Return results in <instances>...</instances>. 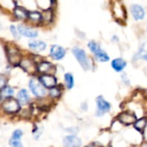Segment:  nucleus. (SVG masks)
Instances as JSON below:
<instances>
[{
	"label": "nucleus",
	"mask_w": 147,
	"mask_h": 147,
	"mask_svg": "<svg viewBox=\"0 0 147 147\" xmlns=\"http://www.w3.org/2000/svg\"><path fill=\"white\" fill-rule=\"evenodd\" d=\"M1 96L8 99V98H11L12 96L14 95V89L9 87V86H5L3 89H2L1 90Z\"/></svg>",
	"instance_id": "obj_21"
},
{
	"label": "nucleus",
	"mask_w": 147,
	"mask_h": 147,
	"mask_svg": "<svg viewBox=\"0 0 147 147\" xmlns=\"http://www.w3.org/2000/svg\"><path fill=\"white\" fill-rule=\"evenodd\" d=\"M50 55L55 60L62 59L65 55V49L59 45H53L50 48Z\"/></svg>",
	"instance_id": "obj_8"
},
{
	"label": "nucleus",
	"mask_w": 147,
	"mask_h": 147,
	"mask_svg": "<svg viewBox=\"0 0 147 147\" xmlns=\"http://www.w3.org/2000/svg\"><path fill=\"white\" fill-rule=\"evenodd\" d=\"M9 146L11 147H23L21 141H19V140H14L12 139L9 140Z\"/></svg>",
	"instance_id": "obj_29"
},
{
	"label": "nucleus",
	"mask_w": 147,
	"mask_h": 147,
	"mask_svg": "<svg viewBox=\"0 0 147 147\" xmlns=\"http://www.w3.org/2000/svg\"><path fill=\"white\" fill-rule=\"evenodd\" d=\"M146 147H147V144H146Z\"/></svg>",
	"instance_id": "obj_34"
},
{
	"label": "nucleus",
	"mask_w": 147,
	"mask_h": 147,
	"mask_svg": "<svg viewBox=\"0 0 147 147\" xmlns=\"http://www.w3.org/2000/svg\"><path fill=\"white\" fill-rule=\"evenodd\" d=\"M142 58H143V59H144L145 60H146V61H147V53H145L144 55H142Z\"/></svg>",
	"instance_id": "obj_32"
},
{
	"label": "nucleus",
	"mask_w": 147,
	"mask_h": 147,
	"mask_svg": "<svg viewBox=\"0 0 147 147\" xmlns=\"http://www.w3.org/2000/svg\"><path fill=\"white\" fill-rule=\"evenodd\" d=\"M85 147H101L98 144H90L89 146H85Z\"/></svg>",
	"instance_id": "obj_31"
},
{
	"label": "nucleus",
	"mask_w": 147,
	"mask_h": 147,
	"mask_svg": "<svg viewBox=\"0 0 147 147\" xmlns=\"http://www.w3.org/2000/svg\"><path fill=\"white\" fill-rule=\"evenodd\" d=\"M0 100H1V94H0Z\"/></svg>",
	"instance_id": "obj_33"
},
{
	"label": "nucleus",
	"mask_w": 147,
	"mask_h": 147,
	"mask_svg": "<svg viewBox=\"0 0 147 147\" xmlns=\"http://www.w3.org/2000/svg\"><path fill=\"white\" fill-rule=\"evenodd\" d=\"M39 82L43 85L45 88L53 89L57 85V79L52 74H42L39 78Z\"/></svg>",
	"instance_id": "obj_6"
},
{
	"label": "nucleus",
	"mask_w": 147,
	"mask_h": 147,
	"mask_svg": "<svg viewBox=\"0 0 147 147\" xmlns=\"http://www.w3.org/2000/svg\"><path fill=\"white\" fill-rule=\"evenodd\" d=\"M6 82H7L6 78L3 75L0 74V90L3 89L6 86Z\"/></svg>",
	"instance_id": "obj_30"
},
{
	"label": "nucleus",
	"mask_w": 147,
	"mask_h": 147,
	"mask_svg": "<svg viewBox=\"0 0 147 147\" xmlns=\"http://www.w3.org/2000/svg\"><path fill=\"white\" fill-rule=\"evenodd\" d=\"M28 86H29L31 92L38 98H41L45 96L47 94L45 87H43V85L40 82H37L35 79H31L29 81Z\"/></svg>",
	"instance_id": "obj_4"
},
{
	"label": "nucleus",
	"mask_w": 147,
	"mask_h": 147,
	"mask_svg": "<svg viewBox=\"0 0 147 147\" xmlns=\"http://www.w3.org/2000/svg\"><path fill=\"white\" fill-rule=\"evenodd\" d=\"M95 56H96V59L100 62H107L109 60V56L102 49H100L96 53H95Z\"/></svg>",
	"instance_id": "obj_18"
},
{
	"label": "nucleus",
	"mask_w": 147,
	"mask_h": 147,
	"mask_svg": "<svg viewBox=\"0 0 147 147\" xmlns=\"http://www.w3.org/2000/svg\"><path fill=\"white\" fill-rule=\"evenodd\" d=\"M21 66L25 70L27 71L28 72H33L34 71V62L30 61V60H23L21 64Z\"/></svg>",
	"instance_id": "obj_22"
},
{
	"label": "nucleus",
	"mask_w": 147,
	"mask_h": 147,
	"mask_svg": "<svg viewBox=\"0 0 147 147\" xmlns=\"http://www.w3.org/2000/svg\"><path fill=\"white\" fill-rule=\"evenodd\" d=\"M10 32H11V34H12V35H13V37L15 38V39H16V40H18L19 38H20V33H19V31H18V29H17V28H16L14 25H11L10 26Z\"/></svg>",
	"instance_id": "obj_28"
},
{
	"label": "nucleus",
	"mask_w": 147,
	"mask_h": 147,
	"mask_svg": "<svg viewBox=\"0 0 147 147\" xmlns=\"http://www.w3.org/2000/svg\"><path fill=\"white\" fill-rule=\"evenodd\" d=\"M113 12H114L115 16L116 18L120 19V20L124 19L125 16H126L124 9H123V7H122L121 4H119V3H115V6L114 7Z\"/></svg>",
	"instance_id": "obj_17"
},
{
	"label": "nucleus",
	"mask_w": 147,
	"mask_h": 147,
	"mask_svg": "<svg viewBox=\"0 0 147 147\" xmlns=\"http://www.w3.org/2000/svg\"><path fill=\"white\" fill-rule=\"evenodd\" d=\"M88 47H89V49H90L94 54L96 53L100 49H102L101 47H100V45H99L97 42L94 41V40H90V41L88 43Z\"/></svg>",
	"instance_id": "obj_25"
},
{
	"label": "nucleus",
	"mask_w": 147,
	"mask_h": 147,
	"mask_svg": "<svg viewBox=\"0 0 147 147\" xmlns=\"http://www.w3.org/2000/svg\"><path fill=\"white\" fill-rule=\"evenodd\" d=\"M22 130H20V129H16V130H15L14 132H13V134H12V140H19L20 141V140L22 139Z\"/></svg>",
	"instance_id": "obj_27"
},
{
	"label": "nucleus",
	"mask_w": 147,
	"mask_h": 147,
	"mask_svg": "<svg viewBox=\"0 0 147 147\" xmlns=\"http://www.w3.org/2000/svg\"><path fill=\"white\" fill-rule=\"evenodd\" d=\"M131 13L134 20H142L145 17V9L140 4H133L131 6Z\"/></svg>",
	"instance_id": "obj_11"
},
{
	"label": "nucleus",
	"mask_w": 147,
	"mask_h": 147,
	"mask_svg": "<svg viewBox=\"0 0 147 147\" xmlns=\"http://www.w3.org/2000/svg\"><path fill=\"white\" fill-rule=\"evenodd\" d=\"M96 102V116H102L106 113L109 112L111 109V105L102 96H97Z\"/></svg>",
	"instance_id": "obj_3"
},
{
	"label": "nucleus",
	"mask_w": 147,
	"mask_h": 147,
	"mask_svg": "<svg viewBox=\"0 0 147 147\" xmlns=\"http://www.w3.org/2000/svg\"><path fill=\"white\" fill-rule=\"evenodd\" d=\"M146 125L147 118H146V117H143V118H141V119H140V120H137V121L134 124V128L137 129L138 131H140V132L143 131V130L146 128Z\"/></svg>",
	"instance_id": "obj_19"
},
{
	"label": "nucleus",
	"mask_w": 147,
	"mask_h": 147,
	"mask_svg": "<svg viewBox=\"0 0 147 147\" xmlns=\"http://www.w3.org/2000/svg\"><path fill=\"white\" fill-rule=\"evenodd\" d=\"M53 11L51 9H47L46 10H44L41 13V17H42V21L46 22H50L53 20Z\"/></svg>",
	"instance_id": "obj_24"
},
{
	"label": "nucleus",
	"mask_w": 147,
	"mask_h": 147,
	"mask_svg": "<svg viewBox=\"0 0 147 147\" xmlns=\"http://www.w3.org/2000/svg\"><path fill=\"white\" fill-rule=\"evenodd\" d=\"M3 110L6 112V113H9V114H15V113H17L20 109H21V105L19 104L18 101L14 99V98H8L6 99L3 105H2Z\"/></svg>",
	"instance_id": "obj_5"
},
{
	"label": "nucleus",
	"mask_w": 147,
	"mask_h": 147,
	"mask_svg": "<svg viewBox=\"0 0 147 147\" xmlns=\"http://www.w3.org/2000/svg\"><path fill=\"white\" fill-rule=\"evenodd\" d=\"M64 79H65V83L66 88L68 90L72 89L73 86H74V78L72 76V74H71V73H65V77H64Z\"/></svg>",
	"instance_id": "obj_20"
},
{
	"label": "nucleus",
	"mask_w": 147,
	"mask_h": 147,
	"mask_svg": "<svg viewBox=\"0 0 147 147\" xmlns=\"http://www.w3.org/2000/svg\"><path fill=\"white\" fill-rule=\"evenodd\" d=\"M16 100L18 101L20 105H26L30 101V96L28 93V91L24 89L21 90L17 93V97Z\"/></svg>",
	"instance_id": "obj_14"
},
{
	"label": "nucleus",
	"mask_w": 147,
	"mask_h": 147,
	"mask_svg": "<svg viewBox=\"0 0 147 147\" xmlns=\"http://www.w3.org/2000/svg\"><path fill=\"white\" fill-rule=\"evenodd\" d=\"M49 95L53 98H58L61 95V90L59 88H58V87H54V88H53V89L50 90Z\"/></svg>",
	"instance_id": "obj_26"
},
{
	"label": "nucleus",
	"mask_w": 147,
	"mask_h": 147,
	"mask_svg": "<svg viewBox=\"0 0 147 147\" xmlns=\"http://www.w3.org/2000/svg\"><path fill=\"white\" fill-rule=\"evenodd\" d=\"M53 68V64L48 61H41L37 66L38 71L43 74H47Z\"/></svg>",
	"instance_id": "obj_15"
},
{
	"label": "nucleus",
	"mask_w": 147,
	"mask_h": 147,
	"mask_svg": "<svg viewBox=\"0 0 147 147\" xmlns=\"http://www.w3.org/2000/svg\"><path fill=\"white\" fill-rule=\"evenodd\" d=\"M82 140L75 135H68L63 140L64 147H80Z\"/></svg>",
	"instance_id": "obj_10"
},
{
	"label": "nucleus",
	"mask_w": 147,
	"mask_h": 147,
	"mask_svg": "<svg viewBox=\"0 0 147 147\" xmlns=\"http://www.w3.org/2000/svg\"><path fill=\"white\" fill-rule=\"evenodd\" d=\"M28 17L33 21V22H41L42 20V17H41V13L38 12V11H29L28 12Z\"/></svg>",
	"instance_id": "obj_23"
},
{
	"label": "nucleus",
	"mask_w": 147,
	"mask_h": 147,
	"mask_svg": "<svg viewBox=\"0 0 147 147\" xmlns=\"http://www.w3.org/2000/svg\"><path fill=\"white\" fill-rule=\"evenodd\" d=\"M72 53L84 71H87L90 68V62L84 50L79 47H74L72 49Z\"/></svg>",
	"instance_id": "obj_1"
},
{
	"label": "nucleus",
	"mask_w": 147,
	"mask_h": 147,
	"mask_svg": "<svg viewBox=\"0 0 147 147\" xmlns=\"http://www.w3.org/2000/svg\"><path fill=\"white\" fill-rule=\"evenodd\" d=\"M118 120L123 125H134L137 121V117L134 113L131 112H123L118 116Z\"/></svg>",
	"instance_id": "obj_7"
},
{
	"label": "nucleus",
	"mask_w": 147,
	"mask_h": 147,
	"mask_svg": "<svg viewBox=\"0 0 147 147\" xmlns=\"http://www.w3.org/2000/svg\"><path fill=\"white\" fill-rule=\"evenodd\" d=\"M127 61L121 58H117L115 59L112 62H111V66L112 68L117 71V72H121L127 66Z\"/></svg>",
	"instance_id": "obj_13"
},
{
	"label": "nucleus",
	"mask_w": 147,
	"mask_h": 147,
	"mask_svg": "<svg viewBox=\"0 0 147 147\" xmlns=\"http://www.w3.org/2000/svg\"><path fill=\"white\" fill-rule=\"evenodd\" d=\"M28 47L36 53H40L47 48V44L42 40H33L28 42Z\"/></svg>",
	"instance_id": "obj_12"
},
{
	"label": "nucleus",
	"mask_w": 147,
	"mask_h": 147,
	"mask_svg": "<svg viewBox=\"0 0 147 147\" xmlns=\"http://www.w3.org/2000/svg\"><path fill=\"white\" fill-rule=\"evenodd\" d=\"M17 29H18V31L20 33V34L22 35V36H25V37H28V38H35V37L38 36L37 30H35L34 28H31L29 27H27L25 25H22V24L18 25Z\"/></svg>",
	"instance_id": "obj_9"
},
{
	"label": "nucleus",
	"mask_w": 147,
	"mask_h": 147,
	"mask_svg": "<svg viewBox=\"0 0 147 147\" xmlns=\"http://www.w3.org/2000/svg\"><path fill=\"white\" fill-rule=\"evenodd\" d=\"M28 12L23 8V7H20V6H16L14 9V16L19 19V20H23L26 17H28Z\"/></svg>",
	"instance_id": "obj_16"
},
{
	"label": "nucleus",
	"mask_w": 147,
	"mask_h": 147,
	"mask_svg": "<svg viewBox=\"0 0 147 147\" xmlns=\"http://www.w3.org/2000/svg\"><path fill=\"white\" fill-rule=\"evenodd\" d=\"M5 52L7 54L8 60L12 64V65H18L21 62L22 55L19 50L13 47V46H7L5 47Z\"/></svg>",
	"instance_id": "obj_2"
}]
</instances>
